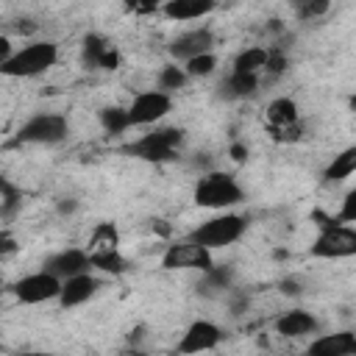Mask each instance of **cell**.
Instances as JSON below:
<instances>
[{
  "label": "cell",
  "mask_w": 356,
  "mask_h": 356,
  "mask_svg": "<svg viewBox=\"0 0 356 356\" xmlns=\"http://www.w3.org/2000/svg\"><path fill=\"white\" fill-rule=\"evenodd\" d=\"M161 267L164 270H211L214 261H211V250H206L203 245L192 242V239H181V242H172L167 245V250L161 253Z\"/></svg>",
  "instance_id": "cell-8"
},
{
  "label": "cell",
  "mask_w": 356,
  "mask_h": 356,
  "mask_svg": "<svg viewBox=\"0 0 356 356\" xmlns=\"http://www.w3.org/2000/svg\"><path fill=\"white\" fill-rule=\"evenodd\" d=\"M181 142H184L181 128H156V131L139 136L136 142L125 145L122 153L142 159V161H170V159H175Z\"/></svg>",
  "instance_id": "cell-4"
},
{
  "label": "cell",
  "mask_w": 356,
  "mask_h": 356,
  "mask_svg": "<svg viewBox=\"0 0 356 356\" xmlns=\"http://www.w3.org/2000/svg\"><path fill=\"white\" fill-rule=\"evenodd\" d=\"M108 250H120V231L114 228V222H100L89 236V253H108Z\"/></svg>",
  "instance_id": "cell-21"
},
{
  "label": "cell",
  "mask_w": 356,
  "mask_h": 356,
  "mask_svg": "<svg viewBox=\"0 0 356 356\" xmlns=\"http://www.w3.org/2000/svg\"><path fill=\"white\" fill-rule=\"evenodd\" d=\"M328 11H331V6H328L325 0H298V3H295V14H298V19H303V22L317 19V17L328 14Z\"/></svg>",
  "instance_id": "cell-29"
},
{
  "label": "cell",
  "mask_w": 356,
  "mask_h": 356,
  "mask_svg": "<svg viewBox=\"0 0 356 356\" xmlns=\"http://www.w3.org/2000/svg\"><path fill=\"white\" fill-rule=\"evenodd\" d=\"M22 356H64V353H53V350H31V353H22Z\"/></svg>",
  "instance_id": "cell-37"
},
{
  "label": "cell",
  "mask_w": 356,
  "mask_h": 356,
  "mask_svg": "<svg viewBox=\"0 0 356 356\" xmlns=\"http://www.w3.org/2000/svg\"><path fill=\"white\" fill-rule=\"evenodd\" d=\"M337 220H339L342 225H345V222H356V186L345 192V197H342V206H339V214H337Z\"/></svg>",
  "instance_id": "cell-30"
},
{
  "label": "cell",
  "mask_w": 356,
  "mask_h": 356,
  "mask_svg": "<svg viewBox=\"0 0 356 356\" xmlns=\"http://www.w3.org/2000/svg\"><path fill=\"white\" fill-rule=\"evenodd\" d=\"M267 58H270V50L267 47H245L242 53H236L234 58V72H250V75H259L261 70H267Z\"/></svg>",
  "instance_id": "cell-19"
},
{
  "label": "cell",
  "mask_w": 356,
  "mask_h": 356,
  "mask_svg": "<svg viewBox=\"0 0 356 356\" xmlns=\"http://www.w3.org/2000/svg\"><path fill=\"white\" fill-rule=\"evenodd\" d=\"M184 70H186V75H189V78H206V75H211V72L217 70V56H214V53L197 56V58L186 61V64H184Z\"/></svg>",
  "instance_id": "cell-28"
},
{
  "label": "cell",
  "mask_w": 356,
  "mask_h": 356,
  "mask_svg": "<svg viewBox=\"0 0 356 356\" xmlns=\"http://www.w3.org/2000/svg\"><path fill=\"white\" fill-rule=\"evenodd\" d=\"M225 97H250L256 95L259 89V75H250V72H234L225 78V83L220 86Z\"/></svg>",
  "instance_id": "cell-20"
},
{
  "label": "cell",
  "mask_w": 356,
  "mask_h": 356,
  "mask_svg": "<svg viewBox=\"0 0 356 356\" xmlns=\"http://www.w3.org/2000/svg\"><path fill=\"white\" fill-rule=\"evenodd\" d=\"M273 328H275V334H281L286 339H298V337H306V334L317 331V317L303 312V309H289V312L275 317Z\"/></svg>",
  "instance_id": "cell-15"
},
{
  "label": "cell",
  "mask_w": 356,
  "mask_h": 356,
  "mask_svg": "<svg viewBox=\"0 0 356 356\" xmlns=\"http://www.w3.org/2000/svg\"><path fill=\"white\" fill-rule=\"evenodd\" d=\"M192 200L200 209L225 211V209H234V206H239L245 200V189L239 186L236 175L222 172V170H209V172H203L197 178Z\"/></svg>",
  "instance_id": "cell-1"
},
{
  "label": "cell",
  "mask_w": 356,
  "mask_h": 356,
  "mask_svg": "<svg viewBox=\"0 0 356 356\" xmlns=\"http://www.w3.org/2000/svg\"><path fill=\"white\" fill-rule=\"evenodd\" d=\"M100 289V278L92 275V273H83V275H75V278H67L61 284V295H58V303L64 309H75L86 300H92Z\"/></svg>",
  "instance_id": "cell-14"
},
{
  "label": "cell",
  "mask_w": 356,
  "mask_h": 356,
  "mask_svg": "<svg viewBox=\"0 0 356 356\" xmlns=\"http://www.w3.org/2000/svg\"><path fill=\"white\" fill-rule=\"evenodd\" d=\"M100 125H103V131L111 134V136L125 134L128 128H134V125H131V114H128V108H122V106H106V108H100Z\"/></svg>",
  "instance_id": "cell-22"
},
{
  "label": "cell",
  "mask_w": 356,
  "mask_h": 356,
  "mask_svg": "<svg viewBox=\"0 0 356 356\" xmlns=\"http://www.w3.org/2000/svg\"><path fill=\"white\" fill-rule=\"evenodd\" d=\"M58 61V47L56 42H28L19 50H14V56L0 64V72L6 78H36L42 72H47L50 67H56Z\"/></svg>",
  "instance_id": "cell-2"
},
{
  "label": "cell",
  "mask_w": 356,
  "mask_h": 356,
  "mask_svg": "<svg viewBox=\"0 0 356 356\" xmlns=\"http://www.w3.org/2000/svg\"><path fill=\"white\" fill-rule=\"evenodd\" d=\"M306 356H356V334L353 331L320 334L306 348Z\"/></svg>",
  "instance_id": "cell-13"
},
{
  "label": "cell",
  "mask_w": 356,
  "mask_h": 356,
  "mask_svg": "<svg viewBox=\"0 0 356 356\" xmlns=\"http://www.w3.org/2000/svg\"><path fill=\"white\" fill-rule=\"evenodd\" d=\"M309 253L314 259H350V256H356V228L342 225L339 220L320 228Z\"/></svg>",
  "instance_id": "cell-6"
},
{
  "label": "cell",
  "mask_w": 356,
  "mask_h": 356,
  "mask_svg": "<svg viewBox=\"0 0 356 356\" xmlns=\"http://www.w3.org/2000/svg\"><path fill=\"white\" fill-rule=\"evenodd\" d=\"M19 206H22V189L14 186L8 178H0V214H3V220H11Z\"/></svg>",
  "instance_id": "cell-27"
},
{
  "label": "cell",
  "mask_w": 356,
  "mask_h": 356,
  "mask_svg": "<svg viewBox=\"0 0 356 356\" xmlns=\"http://www.w3.org/2000/svg\"><path fill=\"white\" fill-rule=\"evenodd\" d=\"M211 47H214V33H211V28L200 25V28H189V31L178 33L170 42L167 50H170V56H172L175 64H186V61H192L197 56L211 53Z\"/></svg>",
  "instance_id": "cell-11"
},
{
  "label": "cell",
  "mask_w": 356,
  "mask_h": 356,
  "mask_svg": "<svg viewBox=\"0 0 356 356\" xmlns=\"http://www.w3.org/2000/svg\"><path fill=\"white\" fill-rule=\"evenodd\" d=\"M70 134V122L64 114L56 111H42L25 120L14 136L17 145H58Z\"/></svg>",
  "instance_id": "cell-5"
},
{
  "label": "cell",
  "mask_w": 356,
  "mask_h": 356,
  "mask_svg": "<svg viewBox=\"0 0 356 356\" xmlns=\"http://www.w3.org/2000/svg\"><path fill=\"white\" fill-rule=\"evenodd\" d=\"M92 256V270H100L106 275H122L128 270V259L120 250H108V253H89Z\"/></svg>",
  "instance_id": "cell-24"
},
{
  "label": "cell",
  "mask_w": 356,
  "mask_h": 356,
  "mask_svg": "<svg viewBox=\"0 0 356 356\" xmlns=\"http://www.w3.org/2000/svg\"><path fill=\"white\" fill-rule=\"evenodd\" d=\"M267 122H270V131H284V128L298 125L300 122L298 103L292 97H275L267 106Z\"/></svg>",
  "instance_id": "cell-17"
},
{
  "label": "cell",
  "mask_w": 356,
  "mask_h": 356,
  "mask_svg": "<svg viewBox=\"0 0 356 356\" xmlns=\"http://www.w3.org/2000/svg\"><path fill=\"white\" fill-rule=\"evenodd\" d=\"M11 56H14V50H11V42H8V36H0V64H6Z\"/></svg>",
  "instance_id": "cell-34"
},
{
  "label": "cell",
  "mask_w": 356,
  "mask_h": 356,
  "mask_svg": "<svg viewBox=\"0 0 356 356\" xmlns=\"http://www.w3.org/2000/svg\"><path fill=\"white\" fill-rule=\"evenodd\" d=\"M217 6L211 0H167L161 6V14L172 22H189V19H200L206 14H211Z\"/></svg>",
  "instance_id": "cell-16"
},
{
  "label": "cell",
  "mask_w": 356,
  "mask_h": 356,
  "mask_svg": "<svg viewBox=\"0 0 356 356\" xmlns=\"http://www.w3.org/2000/svg\"><path fill=\"white\" fill-rule=\"evenodd\" d=\"M42 270H47L56 278L67 281V278L92 273V256H89V250H81V248H64V250L47 256L44 264H42Z\"/></svg>",
  "instance_id": "cell-12"
},
{
  "label": "cell",
  "mask_w": 356,
  "mask_h": 356,
  "mask_svg": "<svg viewBox=\"0 0 356 356\" xmlns=\"http://www.w3.org/2000/svg\"><path fill=\"white\" fill-rule=\"evenodd\" d=\"M172 108V97L161 89H150V92H139L131 106H128V114H131V125H156L159 120H164Z\"/></svg>",
  "instance_id": "cell-10"
},
{
  "label": "cell",
  "mask_w": 356,
  "mask_h": 356,
  "mask_svg": "<svg viewBox=\"0 0 356 356\" xmlns=\"http://www.w3.org/2000/svg\"><path fill=\"white\" fill-rule=\"evenodd\" d=\"M108 47H111L108 39H103L97 33H86L83 36V64L92 67V70H100V61L108 53Z\"/></svg>",
  "instance_id": "cell-26"
},
{
  "label": "cell",
  "mask_w": 356,
  "mask_h": 356,
  "mask_svg": "<svg viewBox=\"0 0 356 356\" xmlns=\"http://www.w3.org/2000/svg\"><path fill=\"white\" fill-rule=\"evenodd\" d=\"M75 209H78V200H75V197H61V200L56 203V211H58L61 217H67V214H75Z\"/></svg>",
  "instance_id": "cell-32"
},
{
  "label": "cell",
  "mask_w": 356,
  "mask_h": 356,
  "mask_svg": "<svg viewBox=\"0 0 356 356\" xmlns=\"http://www.w3.org/2000/svg\"><path fill=\"white\" fill-rule=\"evenodd\" d=\"M0 245H3V248H0V253H3V256H11V253H14V248H17V245H14V239H11V234H3V236H0Z\"/></svg>",
  "instance_id": "cell-35"
},
{
  "label": "cell",
  "mask_w": 356,
  "mask_h": 356,
  "mask_svg": "<svg viewBox=\"0 0 356 356\" xmlns=\"http://www.w3.org/2000/svg\"><path fill=\"white\" fill-rule=\"evenodd\" d=\"M353 172H356V145H348L345 150H339V153L328 161V167L323 170V181H325V184H342V181H348Z\"/></svg>",
  "instance_id": "cell-18"
},
{
  "label": "cell",
  "mask_w": 356,
  "mask_h": 356,
  "mask_svg": "<svg viewBox=\"0 0 356 356\" xmlns=\"http://www.w3.org/2000/svg\"><path fill=\"white\" fill-rule=\"evenodd\" d=\"M186 81H189V75H186V70H184V64H175V61H170V64H164L161 70H159V89L161 92H175V89H184L186 86Z\"/></svg>",
  "instance_id": "cell-25"
},
{
  "label": "cell",
  "mask_w": 356,
  "mask_h": 356,
  "mask_svg": "<svg viewBox=\"0 0 356 356\" xmlns=\"http://www.w3.org/2000/svg\"><path fill=\"white\" fill-rule=\"evenodd\" d=\"M348 106H350V111H356V95L348 97Z\"/></svg>",
  "instance_id": "cell-38"
},
{
  "label": "cell",
  "mask_w": 356,
  "mask_h": 356,
  "mask_svg": "<svg viewBox=\"0 0 356 356\" xmlns=\"http://www.w3.org/2000/svg\"><path fill=\"white\" fill-rule=\"evenodd\" d=\"M220 342H222V328L217 323H211V320H195L181 334V339L175 345V353H181V356H200V353L214 350Z\"/></svg>",
  "instance_id": "cell-9"
},
{
  "label": "cell",
  "mask_w": 356,
  "mask_h": 356,
  "mask_svg": "<svg viewBox=\"0 0 356 356\" xmlns=\"http://www.w3.org/2000/svg\"><path fill=\"white\" fill-rule=\"evenodd\" d=\"M286 70V56L281 50H270V58H267V72L273 75H281Z\"/></svg>",
  "instance_id": "cell-31"
},
{
  "label": "cell",
  "mask_w": 356,
  "mask_h": 356,
  "mask_svg": "<svg viewBox=\"0 0 356 356\" xmlns=\"http://www.w3.org/2000/svg\"><path fill=\"white\" fill-rule=\"evenodd\" d=\"M231 159L245 161V159H248V147H245V145H239V142H234V145H231Z\"/></svg>",
  "instance_id": "cell-36"
},
{
  "label": "cell",
  "mask_w": 356,
  "mask_h": 356,
  "mask_svg": "<svg viewBox=\"0 0 356 356\" xmlns=\"http://www.w3.org/2000/svg\"><path fill=\"white\" fill-rule=\"evenodd\" d=\"M278 286H281L284 295H300V281L298 278H284Z\"/></svg>",
  "instance_id": "cell-33"
},
{
  "label": "cell",
  "mask_w": 356,
  "mask_h": 356,
  "mask_svg": "<svg viewBox=\"0 0 356 356\" xmlns=\"http://www.w3.org/2000/svg\"><path fill=\"white\" fill-rule=\"evenodd\" d=\"M231 281H234V270H231V267H211V270L203 273V281L197 284V292H203V295H217V292L228 289Z\"/></svg>",
  "instance_id": "cell-23"
},
{
  "label": "cell",
  "mask_w": 356,
  "mask_h": 356,
  "mask_svg": "<svg viewBox=\"0 0 356 356\" xmlns=\"http://www.w3.org/2000/svg\"><path fill=\"white\" fill-rule=\"evenodd\" d=\"M245 231H248V217L234 214V211H220V214L203 220L197 228H192L186 239L203 245L206 250H220V248L234 245Z\"/></svg>",
  "instance_id": "cell-3"
},
{
  "label": "cell",
  "mask_w": 356,
  "mask_h": 356,
  "mask_svg": "<svg viewBox=\"0 0 356 356\" xmlns=\"http://www.w3.org/2000/svg\"><path fill=\"white\" fill-rule=\"evenodd\" d=\"M61 278H56L53 273L47 270H36V273H28L22 275L19 281L11 284V292L19 303L25 306H36V303H47V300H58L61 295Z\"/></svg>",
  "instance_id": "cell-7"
}]
</instances>
